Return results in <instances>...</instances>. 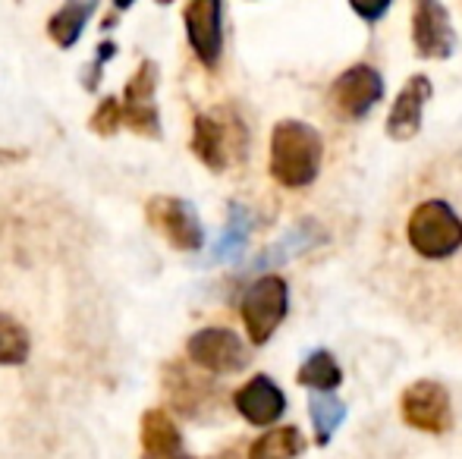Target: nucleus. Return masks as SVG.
Here are the masks:
<instances>
[{
  "label": "nucleus",
  "instance_id": "1",
  "mask_svg": "<svg viewBox=\"0 0 462 459\" xmlns=\"http://www.w3.org/2000/svg\"><path fill=\"white\" fill-rule=\"evenodd\" d=\"M402 239L421 262H450L462 252V211L447 196H425L406 211Z\"/></svg>",
  "mask_w": 462,
  "mask_h": 459
},
{
  "label": "nucleus",
  "instance_id": "2",
  "mask_svg": "<svg viewBox=\"0 0 462 459\" xmlns=\"http://www.w3.org/2000/svg\"><path fill=\"white\" fill-rule=\"evenodd\" d=\"M324 142L305 120H280L271 133V177L286 189H305L318 179Z\"/></svg>",
  "mask_w": 462,
  "mask_h": 459
},
{
  "label": "nucleus",
  "instance_id": "3",
  "mask_svg": "<svg viewBox=\"0 0 462 459\" xmlns=\"http://www.w3.org/2000/svg\"><path fill=\"white\" fill-rule=\"evenodd\" d=\"M192 151L208 170L224 173L230 164L245 158V151H249V129H245L239 114L230 111V107L199 114L192 126Z\"/></svg>",
  "mask_w": 462,
  "mask_h": 459
},
{
  "label": "nucleus",
  "instance_id": "4",
  "mask_svg": "<svg viewBox=\"0 0 462 459\" xmlns=\"http://www.w3.org/2000/svg\"><path fill=\"white\" fill-rule=\"evenodd\" d=\"M290 312V283L277 274H262L239 302V315L255 346H264Z\"/></svg>",
  "mask_w": 462,
  "mask_h": 459
},
{
  "label": "nucleus",
  "instance_id": "5",
  "mask_svg": "<svg viewBox=\"0 0 462 459\" xmlns=\"http://www.w3.org/2000/svg\"><path fill=\"white\" fill-rule=\"evenodd\" d=\"M400 416L409 428L425 431V435H444L453 428L450 393L440 381H415L402 390Z\"/></svg>",
  "mask_w": 462,
  "mask_h": 459
},
{
  "label": "nucleus",
  "instance_id": "6",
  "mask_svg": "<svg viewBox=\"0 0 462 459\" xmlns=\"http://www.w3.org/2000/svg\"><path fill=\"white\" fill-rule=\"evenodd\" d=\"M148 224L180 252H199L205 245V227H201L195 208L186 198L177 196H154L145 205Z\"/></svg>",
  "mask_w": 462,
  "mask_h": 459
},
{
  "label": "nucleus",
  "instance_id": "7",
  "mask_svg": "<svg viewBox=\"0 0 462 459\" xmlns=\"http://www.w3.org/2000/svg\"><path fill=\"white\" fill-rule=\"evenodd\" d=\"M381 98L383 76L374 67H368V63H356V67L343 69L328 92L330 107L340 116H346V120H365Z\"/></svg>",
  "mask_w": 462,
  "mask_h": 459
},
{
  "label": "nucleus",
  "instance_id": "8",
  "mask_svg": "<svg viewBox=\"0 0 462 459\" xmlns=\"http://www.w3.org/2000/svg\"><path fill=\"white\" fill-rule=\"evenodd\" d=\"M186 353L195 365L211 374H236L249 365V349L239 340V334L226 331V327H205V331L192 334Z\"/></svg>",
  "mask_w": 462,
  "mask_h": 459
},
{
  "label": "nucleus",
  "instance_id": "9",
  "mask_svg": "<svg viewBox=\"0 0 462 459\" xmlns=\"http://www.w3.org/2000/svg\"><path fill=\"white\" fill-rule=\"evenodd\" d=\"M412 44L425 60H447L457 50V29L450 10L438 0H419L412 6Z\"/></svg>",
  "mask_w": 462,
  "mask_h": 459
},
{
  "label": "nucleus",
  "instance_id": "10",
  "mask_svg": "<svg viewBox=\"0 0 462 459\" xmlns=\"http://www.w3.org/2000/svg\"><path fill=\"white\" fill-rule=\"evenodd\" d=\"M154 92H158V63L142 60L135 76L126 82L120 111H123V123L133 133L148 135V139H161V114L158 105H154Z\"/></svg>",
  "mask_w": 462,
  "mask_h": 459
},
{
  "label": "nucleus",
  "instance_id": "11",
  "mask_svg": "<svg viewBox=\"0 0 462 459\" xmlns=\"http://www.w3.org/2000/svg\"><path fill=\"white\" fill-rule=\"evenodd\" d=\"M186 38L205 67H217L224 54V4L220 0H192L183 10Z\"/></svg>",
  "mask_w": 462,
  "mask_h": 459
},
{
  "label": "nucleus",
  "instance_id": "12",
  "mask_svg": "<svg viewBox=\"0 0 462 459\" xmlns=\"http://www.w3.org/2000/svg\"><path fill=\"white\" fill-rule=\"evenodd\" d=\"M434 86L428 76H412L406 86L400 88L393 107L387 114V135L393 142H409L419 135L421 129V116H425V105L431 101Z\"/></svg>",
  "mask_w": 462,
  "mask_h": 459
},
{
  "label": "nucleus",
  "instance_id": "13",
  "mask_svg": "<svg viewBox=\"0 0 462 459\" xmlns=\"http://www.w3.org/2000/svg\"><path fill=\"white\" fill-rule=\"evenodd\" d=\"M233 406L249 425L268 428V425L280 422V416L286 412V397L268 374H255L249 384H243L233 393Z\"/></svg>",
  "mask_w": 462,
  "mask_h": 459
},
{
  "label": "nucleus",
  "instance_id": "14",
  "mask_svg": "<svg viewBox=\"0 0 462 459\" xmlns=\"http://www.w3.org/2000/svg\"><path fill=\"white\" fill-rule=\"evenodd\" d=\"M142 459H195L186 454L183 435L164 409H148L142 416Z\"/></svg>",
  "mask_w": 462,
  "mask_h": 459
},
{
  "label": "nucleus",
  "instance_id": "15",
  "mask_svg": "<svg viewBox=\"0 0 462 459\" xmlns=\"http://www.w3.org/2000/svg\"><path fill=\"white\" fill-rule=\"evenodd\" d=\"M318 243H324L321 224H318V221H302V224H296L292 230H286L274 245H268V249H264L262 255L252 262V271H264V268L286 264V262H292L296 255H302V252L315 249Z\"/></svg>",
  "mask_w": 462,
  "mask_h": 459
},
{
  "label": "nucleus",
  "instance_id": "16",
  "mask_svg": "<svg viewBox=\"0 0 462 459\" xmlns=\"http://www.w3.org/2000/svg\"><path fill=\"white\" fill-rule=\"evenodd\" d=\"M296 381L315 393H330L343 384V368L337 365L330 349H315V353L299 365Z\"/></svg>",
  "mask_w": 462,
  "mask_h": 459
},
{
  "label": "nucleus",
  "instance_id": "17",
  "mask_svg": "<svg viewBox=\"0 0 462 459\" xmlns=\"http://www.w3.org/2000/svg\"><path fill=\"white\" fill-rule=\"evenodd\" d=\"M305 450V437L296 425H280L249 447V459H296Z\"/></svg>",
  "mask_w": 462,
  "mask_h": 459
},
{
  "label": "nucleus",
  "instance_id": "18",
  "mask_svg": "<svg viewBox=\"0 0 462 459\" xmlns=\"http://www.w3.org/2000/svg\"><path fill=\"white\" fill-rule=\"evenodd\" d=\"M249 230H252V217L243 205L233 202L230 205V217H226V227L220 233V239L214 243L211 262H233V258L243 255L245 243H249Z\"/></svg>",
  "mask_w": 462,
  "mask_h": 459
},
{
  "label": "nucleus",
  "instance_id": "19",
  "mask_svg": "<svg viewBox=\"0 0 462 459\" xmlns=\"http://www.w3.org/2000/svg\"><path fill=\"white\" fill-rule=\"evenodd\" d=\"M95 10H97L95 4H67V6H60V10L51 16L48 35L54 38L60 48H73V44L79 41L82 29H86V23L92 19Z\"/></svg>",
  "mask_w": 462,
  "mask_h": 459
},
{
  "label": "nucleus",
  "instance_id": "20",
  "mask_svg": "<svg viewBox=\"0 0 462 459\" xmlns=\"http://www.w3.org/2000/svg\"><path fill=\"white\" fill-rule=\"evenodd\" d=\"M309 416H311V425H315V444L318 447H328L334 431L343 425L346 418V406L343 399L330 397V393H315L309 403Z\"/></svg>",
  "mask_w": 462,
  "mask_h": 459
},
{
  "label": "nucleus",
  "instance_id": "21",
  "mask_svg": "<svg viewBox=\"0 0 462 459\" xmlns=\"http://www.w3.org/2000/svg\"><path fill=\"white\" fill-rule=\"evenodd\" d=\"M29 334L13 315L0 312V365H23L29 359Z\"/></svg>",
  "mask_w": 462,
  "mask_h": 459
},
{
  "label": "nucleus",
  "instance_id": "22",
  "mask_svg": "<svg viewBox=\"0 0 462 459\" xmlns=\"http://www.w3.org/2000/svg\"><path fill=\"white\" fill-rule=\"evenodd\" d=\"M92 133L97 135H114L116 129L123 126V111H120V101L116 98H104L101 105H97V111L92 114Z\"/></svg>",
  "mask_w": 462,
  "mask_h": 459
},
{
  "label": "nucleus",
  "instance_id": "23",
  "mask_svg": "<svg viewBox=\"0 0 462 459\" xmlns=\"http://www.w3.org/2000/svg\"><path fill=\"white\" fill-rule=\"evenodd\" d=\"M353 13L359 19H365V23H381L383 16L390 13V0H383V4H353Z\"/></svg>",
  "mask_w": 462,
  "mask_h": 459
},
{
  "label": "nucleus",
  "instance_id": "24",
  "mask_svg": "<svg viewBox=\"0 0 462 459\" xmlns=\"http://www.w3.org/2000/svg\"><path fill=\"white\" fill-rule=\"evenodd\" d=\"M114 50H116V44H101L97 48V57H95V63H92V69H88V79H86V88L92 92V88L97 86V69H101V63H107L110 57H114Z\"/></svg>",
  "mask_w": 462,
  "mask_h": 459
}]
</instances>
